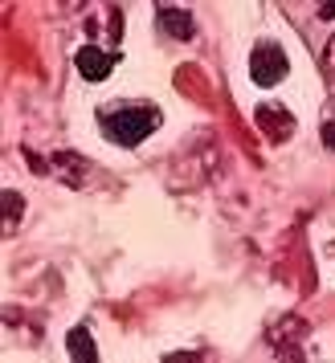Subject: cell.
I'll use <instances>...</instances> for the list:
<instances>
[{
  "label": "cell",
  "mask_w": 335,
  "mask_h": 363,
  "mask_svg": "<svg viewBox=\"0 0 335 363\" xmlns=\"http://www.w3.org/2000/svg\"><path fill=\"white\" fill-rule=\"evenodd\" d=\"M99 127L111 143L135 147L160 127V106H151V102H106L99 111Z\"/></svg>",
  "instance_id": "cell-1"
},
{
  "label": "cell",
  "mask_w": 335,
  "mask_h": 363,
  "mask_svg": "<svg viewBox=\"0 0 335 363\" xmlns=\"http://www.w3.org/2000/svg\"><path fill=\"white\" fill-rule=\"evenodd\" d=\"M250 78L258 86H278L286 78V53L278 41H258L250 53Z\"/></svg>",
  "instance_id": "cell-2"
},
{
  "label": "cell",
  "mask_w": 335,
  "mask_h": 363,
  "mask_svg": "<svg viewBox=\"0 0 335 363\" xmlns=\"http://www.w3.org/2000/svg\"><path fill=\"white\" fill-rule=\"evenodd\" d=\"M253 123H258V127H262V135H266V139H274V143L290 139V135H295V127H299V123H295V115L286 111L282 102H262V106L253 111Z\"/></svg>",
  "instance_id": "cell-3"
},
{
  "label": "cell",
  "mask_w": 335,
  "mask_h": 363,
  "mask_svg": "<svg viewBox=\"0 0 335 363\" xmlns=\"http://www.w3.org/2000/svg\"><path fill=\"white\" fill-rule=\"evenodd\" d=\"M119 62V50H99V45H82V50L74 53V66L82 74L86 82H102Z\"/></svg>",
  "instance_id": "cell-4"
},
{
  "label": "cell",
  "mask_w": 335,
  "mask_h": 363,
  "mask_svg": "<svg viewBox=\"0 0 335 363\" xmlns=\"http://www.w3.org/2000/svg\"><path fill=\"white\" fill-rule=\"evenodd\" d=\"M155 25L168 41H192L197 37V21L188 9H176V4H160L155 9Z\"/></svg>",
  "instance_id": "cell-5"
},
{
  "label": "cell",
  "mask_w": 335,
  "mask_h": 363,
  "mask_svg": "<svg viewBox=\"0 0 335 363\" xmlns=\"http://www.w3.org/2000/svg\"><path fill=\"white\" fill-rule=\"evenodd\" d=\"M66 351L74 363H99V347H94V335L86 327H74L66 335Z\"/></svg>",
  "instance_id": "cell-6"
},
{
  "label": "cell",
  "mask_w": 335,
  "mask_h": 363,
  "mask_svg": "<svg viewBox=\"0 0 335 363\" xmlns=\"http://www.w3.org/2000/svg\"><path fill=\"white\" fill-rule=\"evenodd\" d=\"M323 78H327V86L335 90V37L323 45Z\"/></svg>",
  "instance_id": "cell-7"
},
{
  "label": "cell",
  "mask_w": 335,
  "mask_h": 363,
  "mask_svg": "<svg viewBox=\"0 0 335 363\" xmlns=\"http://www.w3.org/2000/svg\"><path fill=\"white\" fill-rule=\"evenodd\" d=\"M4 213H9V225H17V216H21V196L13 192V188L4 192Z\"/></svg>",
  "instance_id": "cell-8"
},
{
  "label": "cell",
  "mask_w": 335,
  "mask_h": 363,
  "mask_svg": "<svg viewBox=\"0 0 335 363\" xmlns=\"http://www.w3.org/2000/svg\"><path fill=\"white\" fill-rule=\"evenodd\" d=\"M164 363H201V351H176V355H164Z\"/></svg>",
  "instance_id": "cell-9"
},
{
  "label": "cell",
  "mask_w": 335,
  "mask_h": 363,
  "mask_svg": "<svg viewBox=\"0 0 335 363\" xmlns=\"http://www.w3.org/2000/svg\"><path fill=\"white\" fill-rule=\"evenodd\" d=\"M319 135H323V143H327V147L335 151V118H327V123L319 127Z\"/></svg>",
  "instance_id": "cell-10"
}]
</instances>
